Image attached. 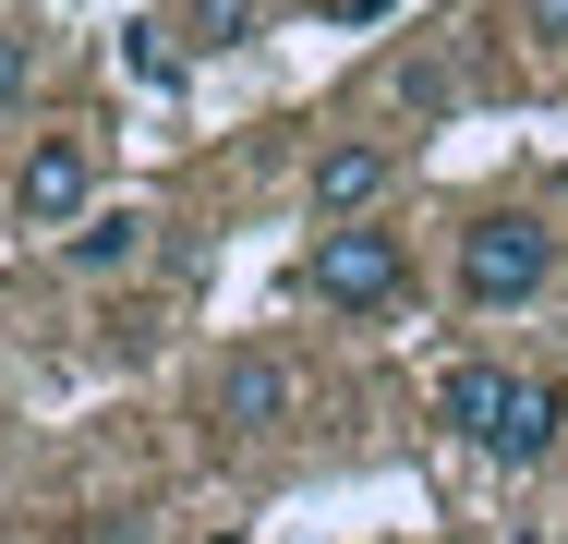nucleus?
Here are the masks:
<instances>
[{"label":"nucleus","mask_w":568,"mask_h":544,"mask_svg":"<svg viewBox=\"0 0 568 544\" xmlns=\"http://www.w3.org/2000/svg\"><path fill=\"white\" fill-rule=\"evenodd\" d=\"M0 218H12V182H0Z\"/></svg>","instance_id":"nucleus-12"},{"label":"nucleus","mask_w":568,"mask_h":544,"mask_svg":"<svg viewBox=\"0 0 568 544\" xmlns=\"http://www.w3.org/2000/svg\"><path fill=\"white\" fill-rule=\"evenodd\" d=\"M303 291H315V303H339V315H387V303L412 291V242H399V230H375V218H339V230H315Z\"/></svg>","instance_id":"nucleus-2"},{"label":"nucleus","mask_w":568,"mask_h":544,"mask_svg":"<svg viewBox=\"0 0 568 544\" xmlns=\"http://www.w3.org/2000/svg\"><path fill=\"white\" fill-rule=\"evenodd\" d=\"M387 182H399V145H375V133H339V145H315V182H303V194H315V218L339 230V218H363Z\"/></svg>","instance_id":"nucleus-5"},{"label":"nucleus","mask_w":568,"mask_h":544,"mask_svg":"<svg viewBox=\"0 0 568 544\" xmlns=\"http://www.w3.org/2000/svg\"><path fill=\"white\" fill-rule=\"evenodd\" d=\"M206 412H219L230 435H278L291 412H303V375H291V351H230L219 387H206Z\"/></svg>","instance_id":"nucleus-4"},{"label":"nucleus","mask_w":568,"mask_h":544,"mask_svg":"<svg viewBox=\"0 0 568 544\" xmlns=\"http://www.w3.org/2000/svg\"><path fill=\"white\" fill-rule=\"evenodd\" d=\"M520 37H532V61L568 73V0H520Z\"/></svg>","instance_id":"nucleus-10"},{"label":"nucleus","mask_w":568,"mask_h":544,"mask_svg":"<svg viewBox=\"0 0 568 544\" xmlns=\"http://www.w3.org/2000/svg\"><path fill=\"white\" fill-rule=\"evenodd\" d=\"M85 206H98V145L85 133H37L24 170H12V218L24 230H73Z\"/></svg>","instance_id":"nucleus-3"},{"label":"nucleus","mask_w":568,"mask_h":544,"mask_svg":"<svg viewBox=\"0 0 568 544\" xmlns=\"http://www.w3.org/2000/svg\"><path fill=\"white\" fill-rule=\"evenodd\" d=\"M37 73H49V49H37V37H0V109H24Z\"/></svg>","instance_id":"nucleus-11"},{"label":"nucleus","mask_w":568,"mask_h":544,"mask_svg":"<svg viewBox=\"0 0 568 544\" xmlns=\"http://www.w3.org/2000/svg\"><path fill=\"white\" fill-rule=\"evenodd\" d=\"M145 242H158V218H145V206H85L73 230H61V254H73L85 279H121V266H145Z\"/></svg>","instance_id":"nucleus-7"},{"label":"nucleus","mask_w":568,"mask_h":544,"mask_svg":"<svg viewBox=\"0 0 568 544\" xmlns=\"http://www.w3.org/2000/svg\"><path fill=\"white\" fill-rule=\"evenodd\" d=\"M496 387H508V363H448V375H436V424L484 435V412H496Z\"/></svg>","instance_id":"nucleus-9"},{"label":"nucleus","mask_w":568,"mask_h":544,"mask_svg":"<svg viewBox=\"0 0 568 544\" xmlns=\"http://www.w3.org/2000/svg\"><path fill=\"white\" fill-rule=\"evenodd\" d=\"M254 24H266V0H182V24H170V37H182V49H206V61H219V49H242V37H254Z\"/></svg>","instance_id":"nucleus-8"},{"label":"nucleus","mask_w":568,"mask_h":544,"mask_svg":"<svg viewBox=\"0 0 568 544\" xmlns=\"http://www.w3.org/2000/svg\"><path fill=\"white\" fill-rule=\"evenodd\" d=\"M557 424H568V400H557V387H545V375H508V387H496V412H484V435H471V447L520 472V460H545V447H557Z\"/></svg>","instance_id":"nucleus-6"},{"label":"nucleus","mask_w":568,"mask_h":544,"mask_svg":"<svg viewBox=\"0 0 568 544\" xmlns=\"http://www.w3.org/2000/svg\"><path fill=\"white\" fill-rule=\"evenodd\" d=\"M545 279H557V230L545 218L496 206L459 230V303L471 315H520V303H545Z\"/></svg>","instance_id":"nucleus-1"}]
</instances>
